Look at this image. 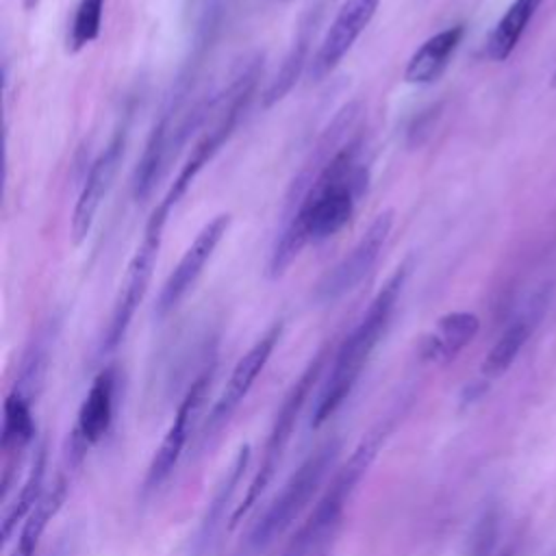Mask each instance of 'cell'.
<instances>
[{"instance_id": "obj_1", "label": "cell", "mask_w": 556, "mask_h": 556, "mask_svg": "<svg viewBox=\"0 0 556 556\" xmlns=\"http://www.w3.org/2000/svg\"><path fill=\"white\" fill-rule=\"evenodd\" d=\"M367 187V169L358 163V141L341 146L321 167L293 180L287 215L276 235L267 271L280 278L306 243L337 235L354 215L358 195Z\"/></svg>"}, {"instance_id": "obj_2", "label": "cell", "mask_w": 556, "mask_h": 556, "mask_svg": "<svg viewBox=\"0 0 556 556\" xmlns=\"http://www.w3.org/2000/svg\"><path fill=\"white\" fill-rule=\"evenodd\" d=\"M408 276V265L402 263L393 276L382 285V289L376 293V298L369 302L367 311L358 319V324L352 328V332L341 341L332 363L328 378L315 400L311 428H321L350 397L354 391L365 365L369 363L376 345L384 337L389 321L393 317L397 298L402 293V287Z\"/></svg>"}, {"instance_id": "obj_3", "label": "cell", "mask_w": 556, "mask_h": 556, "mask_svg": "<svg viewBox=\"0 0 556 556\" xmlns=\"http://www.w3.org/2000/svg\"><path fill=\"white\" fill-rule=\"evenodd\" d=\"M389 432L391 428L387 424H380L356 443L348 460L334 469L330 482L313 502L308 515L298 526L282 556H326L332 539L343 523L350 500L354 497L361 480L371 469Z\"/></svg>"}, {"instance_id": "obj_4", "label": "cell", "mask_w": 556, "mask_h": 556, "mask_svg": "<svg viewBox=\"0 0 556 556\" xmlns=\"http://www.w3.org/2000/svg\"><path fill=\"white\" fill-rule=\"evenodd\" d=\"M328 363V350L321 348L311 361L308 365L302 369V374L293 380V384L289 387V391L282 395L278 408H276V415L271 419V426L267 430V437H265V443H263V450H261V458H258V465L243 491V497L241 502L235 506L232 515H230V528L239 526L241 519L252 510V506L261 500V495L265 493V489L271 484L282 458H285V452L295 434V428H298V421L313 395V389L315 384L319 382L321 374H324V367Z\"/></svg>"}, {"instance_id": "obj_5", "label": "cell", "mask_w": 556, "mask_h": 556, "mask_svg": "<svg viewBox=\"0 0 556 556\" xmlns=\"http://www.w3.org/2000/svg\"><path fill=\"white\" fill-rule=\"evenodd\" d=\"M341 454V439L330 437L319 443L285 480L274 500L265 506L258 521L252 526L248 543L254 549L269 547L276 539H280L298 517L313 506L311 502L321 491L328 473L337 467Z\"/></svg>"}, {"instance_id": "obj_6", "label": "cell", "mask_w": 556, "mask_h": 556, "mask_svg": "<svg viewBox=\"0 0 556 556\" xmlns=\"http://www.w3.org/2000/svg\"><path fill=\"white\" fill-rule=\"evenodd\" d=\"M254 80H256V67L252 65L250 70H243L235 83L230 85L228 89V96H226V104L217 117V122L213 124V128H208L202 139L191 148V154L187 156L185 165L180 167L176 180L172 182L169 191L165 193V198L156 204V208L152 211V215L161 222H167L172 208L178 204V200L187 193V189L191 187V182L195 180V176L204 169V165L217 154V150L226 143V139L232 135L237 122H239V115L252 93V87H254Z\"/></svg>"}, {"instance_id": "obj_7", "label": "cell", "mask_w": 556, "mask_h": 556, "mask_svg": "<svg viewBox=\"0 0 556 556\" xmlns=\"http://www.w3.org/2000/svg\"><path fill=\"white\" fill-rule=\"evenodd\" d=\"M163 230H165V222H159L156 217L150 215L146 230H143V239H141L139 248L135 250L132 258L128 261L126 274L119 282V289H117L111 315H109V324L104 328L102 343H100L102 354L113 352L126 337V330L148 291L152 269H154V263L159 256V248L163 241Z\"/></svg>"}, {"instance_id": "obj_8", "label": "cell", "mask_w": 556, "mask_h": 556, "mask_svg": "<svg viewBox=\"0 0 556 556\" xmlns=\"http://www.w3.org/2000/svg\"><path fill=\"white\" fill-rule=\"evenodd\" d=\"M211 380H213V367H204L187 387L182 400L178 402L172 424L165 430L159 447L154 450L143 482H141V495L148 497L152 495L156 489H161L165 484V480L172 476L174 467L178 465L182 452L187 450L189 437L193 434V426L198 421V415L206 402L208 389H211Z\"/></svg>"}, {"instance_id": "obj_9", "label": "cell", "mask_w": 556, "mask_h": 556, "mask_svg": "<svg viewBox=\"0 0 556 556\" xmlns=\"http://www.w3.org/2000/svg\"><path fill=\"white\" fill-rule=\"evenodd\" d=\"M282 334V321L271 324L250 348L248 352L235 363L222 393L217 395V400L213 402L200 434H198V447L202 450L213 437H217L224 426L230 421V417L237 413V408L243 404V400L248 397L250 389L254 387L256 378L261 376V371L265 369L269 356L274 354L278 341Z\"/></svg>"}, {"instance_id": "obj_10", "label": "cell", "mask_w": 556, "mask_h": 556, "mask_svg": "<svg viewBox=\"0 0 556 556\" xmlns=\"http://www.w3.org/2000/svg\"><path fill=\"white\" fill-rule=\"evenodd\" d=\"M393 228V211L387 208L374 217L356 245L317 282L315 300L321 304H332L350 293L376 265L389 232Z\"/></svg>"}, {"instance_id": "obj_11", "label": "cell", "mask_w": 556, "mask_h": 556, "mask_svg": "<svg viewBox=\"0 0 556 556\" xmlns=\"http://www.w3.org/2000/svg\"><path fill=\"white\" fill-rule=\"evenodd\" d=\"M115 397H117V371L115 367H104L89 384L78 413L74 428L70 432L67 463L78 467L85 454L98 445L109 432L115 417Z\"/></svg>"}, {"instance_id": "obj_12", "label": "cell", "mask_w": 556, "mask_h": 556, "mask_svg": "<svg viewBox=\"0 0 556 556\" xmlns=\"http://www.w3.org/2000/svg\"><path fill=\"white\" fill-rule=\"evenodd\" d=\"M230 222H232L230 213H219L198 230V235L193 237L189 248L182 252L180 261L176 263V267L169 271L167 280L161 287V293L154 306L156 317L169 315L182 302V298L191 291V287L204 271V265L211 261L213 252L226 237Z\"/></svg>"}, {"instance_id": "obj_13", "label": "cell", "mask_w": 556, "mask_h": 556, "mask_svg": "<svg viewBox=\"0 0 556 556\" xmlns=\"http://www.w3.org/2000/svg\"><path fill=\"white\" fill-rule=\"evenodd\" d=\"M380 0H343L332 24L328 26L317 52L308 63V76L324 80L352 50L361 33L369 26Z\"/></svg>"}, {"instance_id": "obj_14", "label": "cell", "mask_w": 556, "mask_h": 556, "mask_svg": "<svg viewBox=\"0 0 556 556\" xmlns=\"http://www.w3.org/2000/svg\"><path fill=\"white\" fill-rule=\"evenodd\" d=\"M252 460V445L250 443H241L237 447V452L232 454L228 467L224 469L222 478L215 484V491L193 530V536L189 539V556H206L215 534L219 532V528L226 521L228 508L232 506V500L243 482V476L250 467Z\"/></svg>"}, {"instance_id": "obj_15", "label": "cell", "mask_w": 556, "mask_h": 556, "mask_svg": "<svg viewBox=\"0 0 556 556\" xmlns=\"http://www.w3.org/2000/svg\"><path fill=\"white\" fill-rule=\"evenodd\" d=\"M122 154H124V135L117 132L111 139V143L104 148V152L91 163L72 213V239L76 245L87 239L93 226V219L98 215V208L113 185Z\"/></svg>"}, {"instance_id": "obj_16", "label": "cell", "mask_w": 556, "mask_h": 556, "mask_svg": "<svg viewBox=\"0 0 556 556\" xmlns=\"http://www.w3.org/2000/svg\"><path fill=\"white\" fill-rule=\"evenodd\" d=\"M33 404H35V400H30L17 387H11V391L4 397L2 428H0V450L4 454L2 493L9 491L13 463L35 439L37 426H35V415H33Z\"/></svg>"}, {"instance_id": "obj_17", "label": "cell", "mask_w": 556, "mask_h": 556, "mask_svg": "<svg viewBox=\"0 0 556 556\" xmlns=\"http://www.w3.org/2000/svg\"><path fill=\"white\" fill-rule=\"evenodd\" d=\"M480 319L469 311H454L437 319L434 330L421 343V356L430 363L454 361L478 334Z\"/></svg>"}, {"instance_id": "obj_18", "label": "cell", "mask_w": 556, "mask_h": 556, "mask_svg": "<svg viewBox=\"0 0 556 556\" xmlns=\"http://www.w3.org/2000/svg\"><path fill=\"white\" fill-rule=\"evenodd\" d=\"M465 35L463 24L450 26L432 37H428L408 59L404 67V80L408 85H430L434 83L450 63V56L458 48Z\"/></svg>"}, {"instance_id": "obj_19", "label": "cell", "mask_w": 556, "mask_h": 556, "mask_svg": "<svg viewBox=\"0 0 556 556\" xmlns=\"http://www.w3.org/2000/svg\"><path fill=\"white\" fill-rule=\"evenodd\" d=\"M46 467H48V443L39 441L33 450L28 471L20 484V491L13 500L4 504L2 510V543H9L13 532L17 530V523H24V519L35 510L39 500L43 497V480H46Z\"/></svg>"}, {"instance_id": "obj_20", "label": "cell", "mask_w": 556, "mask_h": 556, "mask_svg": "<svg viewBox=\"0 0 556 556\" xmlns=\"http://www.w3.org/2000/svg\"><path fill=\"white\" fill-rule=\"evenodd\" d=\"M67 493H70V476L65 471H61L54 478L52 486L43 493V497L39 500L35 510L24 519L11 556H35L48 523L56 517V513L65 504Z\"/></svg>"}, {"instance_id": "obj_21", "label": "cell", "mask_w": 556, "mask_h": 556, "mask_svg": "<svg viewBox=\"0 0 556 556\" xmlns=\"http://www.w3.org/2000/svg\"><path fill=\"white\" fill-rule=\"evenodd\" d=\"M543 0H515L506 13L500 17L495 28L491 30L486 39V56L491 61H506L513 50L517 48L526 26L534 17L536 9L541 7Z\"/></svg>"}, {"instance_id": "obj_22", "label": "cell", "mask_w": 556, "mask_h": 556, "mask_svg": "<svg viewBox=\"0 0 556 556\" xmlns=\"http://www.w3.org/2000/svg\"><path fill=\"white\" fill-rule=\"evenodd\" d=\"M536 317H539V313H534V306H530L528 313H523L513 324H508V328L500 334V339L486 352V356L482 361V376L500 378L502 374H506L510 369V365L519 356L521 348L526 345L528 337L532 334Z\"/></svg>"}, {"instance_id": "obj_23", "label": "cell", "mask_w": 556, "mask_h": 556, "mask_svg": "<svg viewBox=\"0 0 556 556\" xmlns=\"http://www.w3.org/2000/svg\"><path fill=\"white\" fill-rule=\"evenodd\" d=\"M167 117H163L159 124H154L148 141H146V150L137 163L135 169V178H132V191L137 202H146L154 189V182L161 174V167L165 163L167 156Z\"/></svg>"}, {"instance_id": "obj_24", "label": "cell", "mask_w": 556, "mask_h": 556, "mask_svg": "<svg viewBox=\"0 0 556 556\" xmlns=\"http://www.w3.org/2000/svg\"><path fill=\"white\" fill-rule=\"evenodd\" d=\"M308 41H311V35H308V26H300V33L291 46V50L287 52L280 70L276 72L274 80L269 83V87L265 89L263 93V106H274L276 102H280L289 91L291 87L298 83L302 70H304V63H306V54H308Z\"/></svg>"}, {"instance_id": "obj_25", "label": "cell", "mask_w": 556, "mask_h": 556, "mask_svg": "<svg viewBox=\"0 0 556 556\" xmlns=\"http://www.w3.org/2000/svg\"><path fill=\"white\" fill-rule=\"evenodd\" d=\"M106 0H80L76 4L70 33H67V48L72 52L83 50L91 41L98 39L102 26V11Z\"/></svg>"}, {"instance_id": "obj_26", "label": "cell", "mask_w": 556, "mask_h": 556, "mask_svg": "<svg viewBox=\"0 0 556 556\" xmlns=\"http://www.w3.org/2000/svg\"><path fill=\"white\" fill-rule=\"evenodd\" d=\"M39 2H41V0H22V7H24L26 11H35V9L39 7Z\"/></svg>"}, {"instance_id": "obj_27", "label": "cell", "mask_w": 556, "mask_h": 556, "mask_svg": "<svg viewBox=\"0 0 556 556\" xmlns=\"http://www.w3.org/2000/svg\"><path fill=\"white\" fill-rule=\"evenodd\" d=\"M552 87L556 89V72H554V76H552Z\"/></svg>"}]
</instances>
